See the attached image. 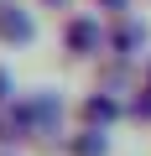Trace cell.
Wrapping results in <instances>:
<instances>
[{
	"instance_id": "obj_1",
	"label": "cell",
	"mask_w": 151,
	"mask_h": 156,
	"mask_svg": "<svg viewBox=\"0 0 151 156\" xmlns=\"http://www.w3.org/2000/svg\"><path fill=\"white\" fill-rule=\"evenodd\" d=\"M0 37H21V42H26V37H31V21H26L21 11H16V16L0 11Z\"/></svg>"
},
{
	"instance_id": "obj_2",
	"label": "cell",
	"mask_w": 151,
	"mask_h": 156,
	"mask_svg": "<svg viewBox=\"0 0 151 156\" xmlns=\"http://www.w3.org/2000/svg\"><path fill=\"white\" fill-rule=\"evenodd\" d=\"M5 89H11V83H5V73H0V94H5Z\"/></svg>"
}]
</instances>
